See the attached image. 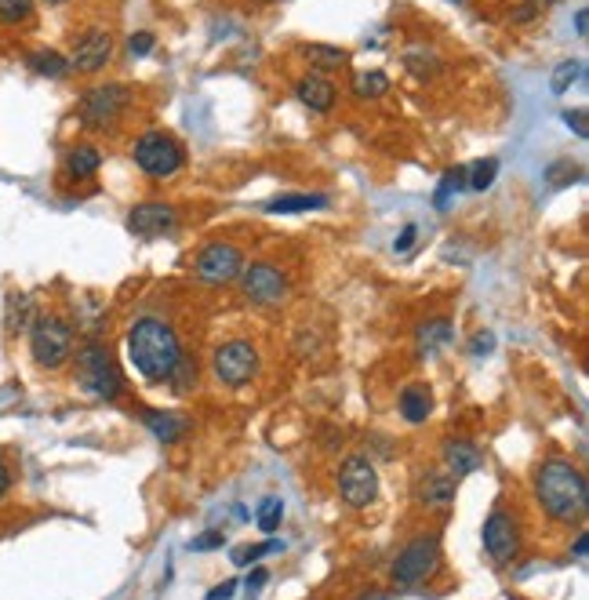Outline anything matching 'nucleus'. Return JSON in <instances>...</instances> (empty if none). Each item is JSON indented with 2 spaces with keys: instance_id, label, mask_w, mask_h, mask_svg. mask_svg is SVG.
<instances>
[{
  "instance_id": "7c9ffc66",
  "label": "nucleus",
  "mask_w": 589,
  "mask_h": 600,
  "mask_svg": "<svg viewBox=\"0 0 589 600\" xmlns=\"http://www.w3.org/2000/svg\"><path fill=\"white\" fill-rule=\"evenodd\" d=\"M171 386H175V393H190V386L197 382V364H193L186 353H182V360H179V368H175V375H171Z\"/></svg>"
},
{
  "instance_id": "e433bc0d",
  "label": "nucleus",
  "mask_w": 589,
  "mask_h": 600,
  "mask_svg": "<svg viewBox=\"0 0 589 600\" xmlns=\"http://www.w3.org/2000/svg\"><path fill=\"white\" fill-rule=\"evenodd\" d=\"M415 237H419V230H415V226H404V230H400V237H397V244H393V251H400V255H404V251H411Z\"/></svg>"
},
{
  "instance_id": "37998d69",
  "label": "nucleus",
  "mask_w": 589,
  "mask_h": 600,
  "mask_svg": "<svg viewBox=\"0 0 589 600\" xmlns=\"http://www.w3.org/2000/svg\"><path fill=\"white\" fill-rule=\"evenodd\" d=\"M586 550H589V539H586V535H579V539H575V550H571V553H575L579 560H586Z\"/></svg>"
},
{
  "instance_id": "b1692460",
  "label": "nucleus",
  "mask_w": 589,
  "mask_h": 600,
  "mask_svg": "<svg viewBox=\"0 0 589 600\" xmlns=\"http://www.w3.org/2000/svg\"><path fill=\"white\" fill-rule=\"evenodd\" d=\"M390 91V77L382 70H364L353 77V95L357 99H382Z\"/></svg>"
},
{
  "instance_id": "f3484780",
  "label": "nucleus",
  "mask_w": 589,
  "mask_h": 600,
  "mask_svg": "<svg viewBox=\"0 0 589 600\" xmlns=\"http://www.w3.org/2000/svg\"><path fill=\"white\" fill-rule=\"evenodd\" d=\"M397 408H400V419L408 422V426H422L433 411L430 386H426V382H411V386H404L397 397Z\"/></svg>"
},
{
  "instance_id": "f8f14e48",
  "label": "nucleus",
  "mask_w": 589,
  "mask_h": 600,
  "mask_svg": "<svg viewBox=\"0 0 589 600\" xmlns=\"http://www.w3.org/2000/svg\"><path fill=\"white\" fill-rule=\"evenodd\" d=\"M480 539H484V553H488L499 568H510L513 557L520 553V528L517 520L510 517V513L502 510V506H495L491 510V517L484 520V531H480Z\"/></svg>"
},
{
  "instance_id": "bb28decb",
  "label": "nucleus",
  "mask_w": 589,
  "mask_h": 600,
  "mask_svg": "<svg viewBox=\"0 0 589 600\" xmlns=\"http://www.w3.org/2000/svg\"><path fill=\"white\" fill-rule=\"evenodd\" d=\"M495 175H499V160H480V164H473V168L466 171V186L484 193L491 182H495Z\"/></svg>"
},
{
  "instance_id": "6ab92c4d",
  "label": "nucleus",
  "mask_w": 589,
  "mask_h": 600,
  "mask_svg": "<svg viewBox=\"0 0 589 600\" xmlns=\"http://www.w3.org/2000/svg\"><path fill=\"white\" fill-rule=\"evenodd\" d=\"M102 168V153L99 146H88V142H80V146H73L70 153H66V175H70L73 182H88L95 179Z\"/></svg>"
},
{
  "instance_id": "de8ad7c7",
  "label": "nucleus",
  "mask_w": 589,
  "mask_h": 600,
  "mask_svg": "<svg viewBox=\"0 0 589 600\" xmlns=\"http://www.w3.org/2000/svg\"><path fill=\"white\" fill-rule=\"evenodd\" d=\"M48 4H62V0H48Z\"/></svg>"
},
{
  "instance_id": "49530a36",
  "label": "nucleus",
  "mask_w": 589,
  "mask_h": 600,
  "mask_svg": "<svg viewBox=\"0 0 589 600\" xmlns=\"http://www.w3.org/2000/svg\"><path fill=\"white\" fill-rule=\"evenodd\" d=\"M535 4H539V8H542V4H546V0H535Z\"/></svg>"
},
{
  "instance_id": "20e7f679",
  "label": "nucleus",
  "mask_w": 589,
  "mask_h": 600,
  "mask_svg": "<svg viewBox=\"0 0 589 600\" xmlns=\"http://www.w3.org/2000/svg\"><path fill=\"white\" fill-rule=\"evenodd\" d=\"M30 353L40 368H62L73 353V324L59 313H40L30 324Z\"/></svg>"
},
{
  "instance_id": "ddd939ff",
  "label": "nucleus",
  "mask_w": 589,
  "mask_h": 600,
  "mask_svg": "<svg viewBox=\"0 0 589 600\" xmlns=\"http://www.w3.org/2000/svg\"><path fill=\"white\" fill-rule=\"evenodd\" d=\"M113 59V33L106 26H91L73 40L70 51V73H99Z\"/></svg>"
},
{
  "instance_id": "a18cd8bd",
  "label": "nucleus",
  "mask_w": 589,
  "mask_h": 600,
  "mask_svg": "<svg viewBox=\"0 0 589 600\" xmlns=\"http://www.w3.org/2000/svg\"><path fill=\"white\" fill-rule=\"evenodd\" d=\"M575 30L586 33V11H579V15H575Z\"/></svg>"
},
{
  "instance_id": "58836bf2",
  "label": "nucleus",
  "mask_w": 589,
  "mask_h": 600,
  "mask_svg": "<svg viewBox=\"0 0 589 600\" xmlns=\"http://www.w3.org/2000/svg\"><path fill=\"white\" fill-rule=\"evenodd\" d=\"M564 120H568V124H575V135H579V139H586V110L564 113Z\"/></svg>"
},
{
  "instance_id": "c85d7f7f",
  "label": "nucleus",
  "mask_w": 589,
  "mask_h": 600,
  "mask_svg": "<svg viewBox=\"0 0 589 600\" xmlns=\"http://www.w3.org/2000/svg\"><path fill=\"white\" fill-rule=\"evenodd\" d=\"M280 520H284V502H280V499H262L259 513H255V524H259V531L273 535V531L280 528Z\"/></svg>"
},
{
  "instance_id": "aec40b11",
  "label": "nucleus",
  "mask_w": 589,
  "mask_h": 600,
  "mask_svg": "<svg viewBox=\"0 0 589 600\" xmlns=\"http://www.w3.org/2000/svg\"><path fill=\"white\" fill-rule=\"evenodd\" d=\"M142 422H146V430L160 440V444H179L186 437V419L182 415H171V411H142Z\"/></svg>"
},
{
  "instance_id": "5701e85b",
  "label": "nucleus",
  "mask_w": 589,
  "mask_h": 600,
  "mask_svg": "<svg viewBox=\"0 0 589 600\" xmlns=\"http://www.w3.org/2000/svg\"><path fill=\"white\" fill-rule=\"evenodd\" d=\"M26 66H30L33 73H40V77H66V73H70V59L48 48L33 51L30 59H26Z\"/></svg>"
},
{
  "instance_id": "4c0bfd02",
  "label": "nucleus",
  "mask_w": 589,
  "mask_h": 600,
  "mask_svg": "<svg viewBox=\"0 0 589 600\" xmlns=\"http://www.w3.org/2000/svg\"><path fill=\"white\" fill-rule=\"evenodd\" d=\"M215 546H222V535H219V531H208L204 539H193V542H190V550H215Z\"/></svg>"
},
{
  "instance_id": "2f4dec72",
  "label": "nucleus",
  "mask_w": 589,
  "mask_h": 600,
  "mask_svg": "<svg viewBox=\"0 0 589 600\" xmlns=\"http://www.w3.org/2000/svg\"><path fill=\"white\" fill-rule=\"evenodd\" d=\"M579 77H582V62H560L557 73H553V91L564 95V91H568Z\"/></svg>"
},
{
  "instance_id": "dca6fc26",
  "label": "nucleus",
  "mask_w": 589,
  "mask_h": 600,
  "mask_svg": "<svg viewBox=\"0 0 589 600\" xmlns=\"http://www.w3.org/2000/svg\"><path fill=\"white\" fill-rule=\"evenodd\" d=\"M415 495L426 510H448L455 502V477L451 473H422Z\"/></svg>"
},
{
  "instance_id": "f257e3e1",
  "label": "nucleus",
  "mask_w": 589,
  "mask_h": 600,
  "mask_svg": "<svg viewBox=\"0 0 589 600\" xmlns=\"http://www.w3.org/2000/svg\"><path fill=\"white\" fill-rule=\"evenodd\" d=\"M535 499H539L542 513L557 524H579L589 506L586 473L575 462L553 455L535 470Z\"/></svg>"
},
{
  "instance_id": "412c9836",
  "label": "nucleus",
  "mask_w": 589,
  "mask_h": 600,
  "mask_svg": "<svg viewBox=\"0 0 589 600\" xmlns=\"http://www.w3.org/2000/svg\"><path fill=\"white\" fill-rule=\"evenodd\" d=\"M317 208H328V197H320V193H284V197L266 204V211H273V215H295V211H317Z\"/></svg>"
},
{
  "instance_id": "c03bdc74",
  "label": "nucleus",
  "mask_w": 589,
  "mask_h": 600,
  "mask_svg": "<svg viewBox=\"0 0 589 600\" xmlns=\"http://www.w3.org/2000/svg\"><path fill=\"white\" fill-rule=\"evenodd\" d=\"M360 600H386V593H379V590H368V593H360Z\"/></svg>"
},
{
  "instance_id": "cd10ccee",
  "label": "nucleus",
  "mask_w": 589,
  "mask_h": 600,
  "mask_svg": "<svg viewBox=\"0 0 589 600\" xmlns=\"http://www.w3.org/2000/svg\"><path fill=\"white\" fill-rule=\"evenodd\" d=\"M33 19V0H0V22L4 26H22Z\"/></svg>"
},
{
  "instance_id": "ea45409f",
  "label": "nucleus",
  "mask_w": 589,
  "mask_h": 600,
  "mask_svg": "<svg viewBox=\"0 0 589 600\" xmlns=\"http://www.w3.org/2000/svg\"><path fill=\"white\" fill-rule=\"evenodd\" d=\"M266 579H270V575H266V568H255L248 575V593H255V590H262V586H266Z\"/></svg>"
},
{
  "instance_id": "9b49d317",
  "label": "nucleus",
  "mask_w": 589,
  "mask_h": 600,
  "mask_svg": "<svg viewBox=\"0 0 589 600\" xmlns=\"http://www.w3.org/2000/svg\"><path fill=\"white\" fill-rule=\"evenodd\" d=\"M339 495L350 510H368L371 502H375V495H379V473H375V466L368 459H360V455L342 462Z\"/></svg>"
},
{
  "instance_id": "9d476101",
  "label": "nucleus",
  "mask_w": 589,
  "mask_h": 600,
  "mask_svg": "<svg viewBox=\"0 0 589 600\" xmlns=\"http://www.w3.org/2000/svg\"><path fill=\"white\" fill-rule=\"evenodd\" d=\"M211 368H215V379L222 386L240 390V386H248L259 375V350L244 339L222 342L219 350H215V357H211Z\"/></svg>"
},
{
  "instance_id": "4be33fe9",
  "label": "nucleus",
  "mask_w": 589,
  "mask_h": 600,
  "mask_svg": "<svg viewBox=\"0 0 589 600\" xmlns=\"http://www.w3.org/2000/svg\"><path fill=\"white\" fill-rule=\"evenodd\" d=\"M451 335H455V328H451V320H430V324H422L419 328V357H433L437 350H444L451 342Z\"/></svg>"
},
{
  "instance_id": "72a5a7b5",
  "label": "nucleus",
  "mask_w": 589,
  "mask_h": 600,
  "mask_svg": "<svg viewBox=\"0 0 589 600\" xmlns=\"http://www.w3.org/2000/svg\"><path fill=\"white\" fill-rule=\"evenodd\" d=\"M546 179H550V186H564V179H582V168H575L571 160H560L546 171Z\"/></svg>"
},
{
  "instance_id": "c756f323",
  "label": "nucleus",
  "mask_w": 589,
  "mask_h": 600,
  "mask_svg": "<svg viewBox=\"0 0 589 600\" xmlns=\"http://www.w3.org/2000/svg\"><path fill=\"white\" fill-rule=\"evenodd\" d=\"M459 190H466V171H448L444 182H440L437 197H433V204H437V208H448L451 193H459Z\"/></svg>"
},
{
  "instance_id": "393cba45",
  "label": "nucleus",
  "mask_w": 589,
  "mask_h": 600,
  "mask_svg": "<svg viewBox=\"0 0 589 600\" xmlns=\"http://www.w3.org/2000/svg\"><path fill=\"white\" fill-rule=\"evenodd\" d=\"M33 324V302L26 295H11L8 299V335H19V331H30Z\"/></svg>"
},
{
  "instance_id": "a211bd4d",
  "label": "nucleus",
  "mask_w": 589,
  "mask_h": 600,
  "mask_svg": "<svg viewBox=\"0 0 589 600\" xmlns=\"http://www.w3.org/2000/svg\"><path fill=\"white\" fill-rule=\"evenodd\" d=\"M444 466L455 480L459 477H470L484 466V455L473 440H444Z\"/></svg>"
},
{
  "instance_id": "a19ab883",
  "label": "nucleus",
  "mask_w": 589,
  "mask_h": 600,
  "mask_svg": "<svg viewBox=\"0 0 589 600\" xmlns=\"http://www.w3.org/2000/svg\"><path fill=\"white\" fill-rule=\"evenodd\" d=\"M11 491V470H8V462H0V499Z\"/></svg>"
},
{
  "instance_id": "a878e982",
  "label": "nucleus",
  "mask_w": 589,
  "mask_h": 600,
  "mask_svg": "<svg viewBox=\"0 0 589 600\" xmlns=\"http://www.w3.org/2000/svg\"><path fill=\"white\" fill-rule=\"evenodd\" d=\"M302 55L317 66V70H339V66H346V51L342 48H328V44H306L302 48Z\"/></svg>"
},
{
  "instance_id": "79ce46f5",
  "label": "nucleus",
  "mask_w": 589,
  "mask_h": 600,
  "mask_svg": "<svg viewBox=\"0 0 589 600\" xmlns=\"http://www.w3.org/2000/svg\"><path fill=\"white\" fill-rule=\"evenodd\" d=\"M491 346H495V339H491V335H477V342H473V353H488Z\"/></svg>"
},
{
  "instance_id": "423d86ee",
  "label": "nucleus",
  "mask_w": 589,
  "mask_h": 600,
  "mask_svg": "<svg viewBox=\"0 0 589 600\" xmlns=\"http://www.w3.org/2000/svg\"><path fill=\"white\" fill-rule=\"evenodd\" d=\"M437 564H440V539L433 535V531H426V535L411 539L408 546L397 553L390 575H393L397 586L411 590V586H422V582L430 579L433 571H437Z\"/></svg>"
},
{
  "instance_id": "7ed1b4c3",
  "label": "nucleus",
  "mask_w": 589,
  "mask_h": 600,
  "mask_svg": "<svg viewBox=\"0 0 589 600\" xmlns=\"http://www.w3.org/2000/svg\"><path fill=\"white\" fill-rule=\"evenodd\" d=\"M77 382L80 390L99 400H117L124 393V375L102 342H84L77 350Z\"/></svg>"
},
{
  "instance_id": "39448f33",
  "label": "nucleus",
  "mask_w": 589,
  "mask_h": 600,
  "mask_svg": "<svg viewBox=\"0 0 589 600\" xmlns=\"http://www.w3.org/2000/svg\"><path fill=\"white\" fill-rule=\"evenodd\" d=\"M131 99H135V91L128 84H99V88L84 91L77 117L91 131H113L124 120V113H128Z\"/></svg>"
},
{
  "instance_id": "4468645a",
  "label": "nucleus",
  "mask_w": 589,
  "mask_h": 600,
  "mask_svg": "<svg viewBox=\"0 0 589 600\" xmlns=\"http://www.w3.org/2000/svg\"><path fill=\"white\" fill-rule=\"evenodd\" d=\"M175 222H179L175 208H171V204H160V200H146V204L128 211V230L135 233V237H146V240L168 233Z\"/></svg>"
},
{
  "instance_id": "2eb2a0df",
  "label": "nucleus",
  "mask_w": 589,
  "mask_h": 600,
  "mask_svg": "<svg viewBox=\"0 0 589 600\" xmlns=\"http://www.w3.org/2000/svg\"><path fill=\"white\" fill-rule=\"evenodd\" d=\"M295 99L313 113H328L331 106H335V99H339V91H335V84H331L328 77L310 73V77H302L299 84H295Z\"/></svg>"
},
{
  "instance_id": "1a4fd4ad",
  "label": "nucleus",
  "mask_w": 589,
  "mask_h": 600,
  "mask_svg": "<svg viewBox=\"0 0 589 600\" xmlns=\"http://www.w3.org/2000/svg\"><path fill=\"white\" fill-rule=\"evenodd\" d=\"M240 288H244V299L251 306H262V310H277L280 302L288 299V277L280 266L273 262H251L240 270Z\"/></svg>"
},
{
  "instance_id": "f03ea898",
  "label": "nucleus",
  "mask_w": 589,
  "mask_h": 600,
  "mask_svg": "<svg viewBox=\"0 0 589 600\" xmlns=\"http://www.w3.org/2000/svg\"><path fill=\"white\" fill-rule=\"evenodd\" d=\"M128 357L146 382H168L182 360V342L168 320L139 317L128 331Z\"/></svg>"
},
{
  "instance_id": "0eeeda50",
  "label": "nucleus",
  "mask_w": 589,
  "mask_h": 600,
  "mask_svg": "<svg viewBox=\"0 0 589 600\" xmlns=\"http://www.w3.org/2000/svg\"><path fill=\"white\" fill-rule=\"evenodd\" d=\"M131 157H135L139 171H146L150 179H171V175L186 164L182 146L171 139V135H164V131H146V135L131 146Z\"/></svg>"
},
{
  "instance_id": "6e6552de",
  "label": "nucleus",
  "mask_w": 589,
  "mask_h": 600,
  "mask_svg": "<svg viewBox=\"0 0 589 600\" xmlns=\"http://www.w3.org/2000/svg\"><path fill=\"white\" fill-rule=\"evenodd\" d=\"M240 270H244V255H240L237 244H226V240L204 244L193 259V277L208 288H226L240 277Z\"/></svg>"
},
{
  "instance_id": "c9c22d12",
  "label": "nucleus",
  "mask_w": 589,
  "mask_h": 600,
  "mask_svg": "<svg viewBox=\"0 0 589 600\" xmlns=\"http://www.w3.org/2000/svg\"><path fill=\"white\" fill-rule=\"evenodd\" d=\"M233 593H237V579H226L208 593V600H233Z\"/></svg>"
},
{
  "instance_id": "f704fd0d",
  "label": "nucleus",
  "mask_w": 589,
  "mask_h": 600,
  "mask_svg": "<svg viewBox=\"0 0 589 600\" xmlns=\"http://www.w3.org/2000/svg\"><path fill=\"white\" fill-rule=\"evenodd\" d=\"M131 55H150L153 51V33H135V37L128 40Z\"/></svg>"
},
{
  "instance_id": "473e14b6",
  "label": "nucleus",
  "mask_w": 589,
  "mask_h": 600,
  "mask_svg": "<svg viewBox=\"0 0 589 600\" xmlns=\"http://www.w3.org/2000/svg\"><path fill=\"white\" fill-rule=\"evenodd\" d=\"M273 550H280V542H266V546H237V550H233V564H237V568H248V564H255V560L266 557V553H273Z\"/></svg>"
}]
</instances>
